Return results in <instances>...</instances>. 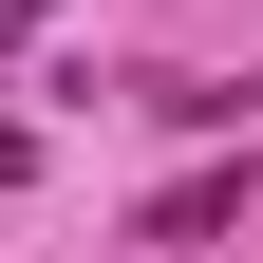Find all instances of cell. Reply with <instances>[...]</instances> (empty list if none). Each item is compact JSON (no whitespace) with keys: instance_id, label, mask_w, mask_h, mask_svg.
Segmentation results:
<instances>
[{"instance_id":"1","label":"cell","mask_w":263,"mask_h":263,"mask_svg":"<svg viewBox=\"0 0 263 263\" xmlns=\"http://www.w3.org/2000/svg\"><path fill=\"white\" fill-rule=\"evenodd\" d=\"M245 188H263V151H207V170H170L151 207H132V245H226V226H245Z\"/></svg>"},{"instance_id":"2","label":"cell","mask_w":263,"mask_h":263,"mask_svg":"<svg viewBox=\"0 0 263 263\" xmlns=\"http://www.w3.org/2000/svg\"><path fill=\"white\" fill-rule=\"evenodd\" d=\"M38 19H57V0H0V57H19V38H38Z\"/></svg>"}]
</instances>
